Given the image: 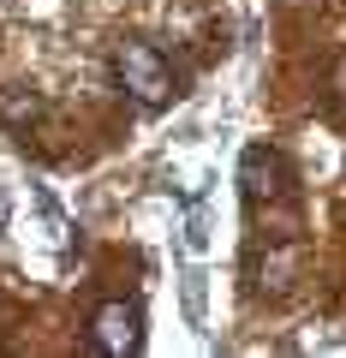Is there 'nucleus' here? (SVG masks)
Listing matches in <instances>:
<instances>
[{"label": "nucleus", "instance_id": "nucleus-1", "mask_svg": "<svg viewBox=\"0 0 346 358\" xmlns=\"http://www.w3.org/2000/svg\"><path fill=\"white\" fill-rule=\"evenodd\" d=\"M114 84L126 90L138 108H167L173 102V66H167L150 42H120L114 48Z\"/></svg>", "mask_w": 346, "mask_h": 358}, {"label": "nucleus", "instance_id": "nucleus-2", "mask_svg": "<svg viewBox=\"0 0 346 358\" xmlns=\"http://www.w3.org/2000/svg\"><path fill=\"white\" fill-rule=\"evenodd\" d=\"M138 346H143V310L131 305V299H108L90 317V352L126 358V352H138Z\"/></svg>", "mask_w": 346, "mask_h": 358}, {"label": "nucleus", "instance_id": "nucleus-3", "mask_svg": "<svg viewBox=\"0 0 346 358\" xmlns=\"http://www.w3.org/2000/svg\"><path fill=\"white\" fill-rule=\"evenodd\" d=\"M287 192V167H281V155L275 150H245V197L251 203H263V197H281Z\"/></svg>", "mask_w": 346, "mask_h": 358}, {"label": "nucleus", "instance_id": "nucleus-4", "mask_svg": "<svg viewBox=\"0 0 346 358\" xmlns=\"http://www.w3.org/2000/svg\"><path fill=\"white\" fill-rule=\"evenodd\" d=\"M36 114H42V102L30 96L24 84H18V90H0V120H6V126H30Z\"/></svg>", "mask_w": 346, "mask_h": 358}, {"label": "nucleus", "instance_id": "nucleus-5", "mask_svg": "<svg viewBox=\"0 0 346 358\" xmlns=\"http://www.w3.org/2000/svg\"><path fill=\"white\" fill-rule=\"evenodd\" d=\"M334 90H340V102H346V60H340V72H334Z\"/></svg>", "mask_w": 346, "mask_h": 358}, {"label": "nucleus", "instance_id": "nucleus-6", "mask_svg": "<svg viewBox=\"0 0 346 358\" xmlns=\"http://www.w3.org/2000/svg\"><path fill=\"white\" fill-rule=\"evenodd\" d=\"M287 6H305V0H287Z\"/></svg>", "mask_w": 346, "mask_h": 358}]
</instances>
